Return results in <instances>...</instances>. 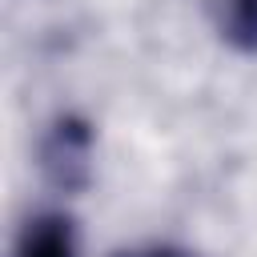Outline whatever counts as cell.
<instances>
[{"instance_id": "1", "label": "cell", "mask_w": 257, "mask_h": 257, "mask_svg": "<svg viewBox=\"0 0 257 257\" xmlns=\"http://www.w3.org/2000/svg\"><path fill=\"white\" fill-rule=\"evenodd\" d=\"M92 124L76 112L52 120L40 141V173L60 193H80L92 181Z\"/></svg>"}, {"instance_id": "2", "label": "cell", "mask_w": 257, "mask_h": 257, "mask_svg": "<svg viewBox=\"0 0 257 257\" xmlns=\"http://www.w3.org/2000/svg\"><path fill=\"white\" fill-rule=\"evenodd\" d=\"M12 257H76V225L64 213H36L20 225Z\"/></svg>"}, {"instance_id": "3", "label": "cell", "mask_w": 257, "mask_h": 257, "mask_svg": "<svg viewBox=\"0 0 257 257\" xmlns=\"http://www.w3.org/2000/svg\"><path fill=\"white\" fill-rule=\"evenodd\" d=\"M217 28L237 52H257V0H221Z\"/></svg>"}, {"instance_id": "4", "label": "cell", "mask_w": 257, "mask_h": 257, "mask_svg": "<svg viewBox=\"0 0 257 257\" xmlns=\"http://www.w3.org/2000/svg\"><path fill=\"white\" fill-rule=\"evenodd\" d=\"M116 257H189L181 249H169V245H153V249H133V253H116Z\"/></svg>"}]
</instances>
